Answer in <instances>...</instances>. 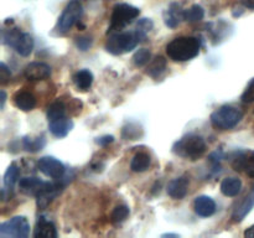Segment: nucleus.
Here are the masks:
<instances>
[{
    "label": "nucleus",
    "instance_id": "15",
    "mask_svg": "<svg viewBox=\"0 0 254 238\" xmlns=\"http://www.w3.org/2000/svg\"><path fill=\"white\" fill-rule=\"evenodd\" d=\"M73 128V121L69 118L62 117L56 120L49 121V129L56 138H64Z\"/></svg>",
    "mask_w": 254,
    "mask_h": 238
},
{
    "label": "nucleus",
    "instance_id": "12",
    "mask_svg": "<svg viewBox=\"0 0 254 238\" xmlns=\"http://www.w3.org/2000/svg\"><path fill=\"white\" fill-rule=\"evenodd\" d=\"M185 20V10L181 7L180 4L178 2H173L170 6L168 7V10L164 14V21L165 25L170 29H175L179 25L181 24V21Z\"/></svg>",
    "mask_w": 254,
    "mask_h": 238
},
{
    "label": "nucleus",
    "instance_id": "39",
    "mask_svg": "<svg viewBox=\"0 0 254 238\" xmlns=\"http://www.w3.org/2000/svg\"><path fill=\"white\" fill-rule=\"evenodd\" d=\"M161 237H180V236L179 235H175V233H165V235H163L161 236Z\"/></svg>",
    "mask_w": 254,
    "mask_h": 238
},
{
    "label": "nucleus",
    "instance_id": "16",
    "mask_svg": "<svg viewBox=\"0 0 254 238\" xmlns=\"http://www.w3.org/2000/svg\"><path fill=\"white\" fill-rule=\"evenodd\" d=\"M34 237L36 238H56L57 230L56 226L51 221L45 220L44 217H40L37 221L36 227L34 231Z\"/></svg>",
    "mask_w": 254,
    "mask_h": 238
},
{
    "label": "nucleus",
    "instance_id": "6",
    "mask_svg": "<svg viewBox=\"0 0 254 238\" xmlns=\"http://www.w3.org/2000/svg\"><path fill=\"white\" fill-rule=\"evenodd\" d=\"M140 10L129 4H118L114 6L111 16V25L108 32H117L130 24L134 19L139 16Z\"/></svg>",
    "mask_w": 254,
    "mask_h": 238
},
{
    "label": "nucleus",
    "instance_id": "4",
    "mask_svg": "<svg viewBox=\"0 0 254 238\" xmlns=\"http://www.w3.org/2000/svg\"><path fill=\"white\" fill-rule=\"evenodd\" d=\"M138 42L140 41L135 32H114L107 40L106 49L109 54L119 56L135 49Z\"/></svg>",
    "mask_w": 254,
    "mask_h": 238
},
{
    "label": "nucleus",
    "instance_id": "28",
    "mask_svg": "<svg viewBox=\"0 0 254 238\" xmlns=\"http://www.w3.org/2000/svg\"><path fill=\"white\" fill-rule=\"evenodd\" d=\"M205 16V10L200 5H192L190 9L185 10V20L188 22H198Z\"/></svg>",
    "mask_w": 254,
    "mask_h": 238
},
{
    "label": "nucleus",
    "instance_id": "7",
    "mask_svg": "<svg viewBox=\"0 0 254 238\" xmlns=\"http://www.w3.org/2000/svg\"><path fill=\"white\" fill-rule=\"evenodd\" d=\"M82 14H83V7H82L81 2L77 1V0L69 1L67 6L64 7L61 16L59 17L57 30L60 32H67L72 26L78 24L82 17Z\"/></svg>",
    "mask_w": 254,
    "mask_h": 238
},
{
    "label": "nucleus",
    "instance_id": "5",
    "mask_svg": "<svg viewBox=\"0 0 254 238\" xmlns=\"http://www.w3.org/2000/svg\"><path fill=\"white\" fill-rule=\"evenodd\" d=\"M243 113L231 106H223L211 114V124L220 130L232 129L242 120Z\"/></svg>",
    "mask_w": 254,
    "mask_h": 238
},
{
    "label": "nucleus",
    "instance_id": "11",
    "mask_svg": "<svg viewBox=\"0 0 254 238\" xmlns=\"http://www.w3.org/2000/svg\"><path fill=\"white\" fill-rule=\"evenodd\" d=\"M46 181H42L37 178H22L21 180L19 181V187L20 191L25 195L29 196H35L36 197L39 193L42 192L45 187L47 186Z\"/></svg>",
    "mask_w": 254,
    "mask_h": 238
},
{
    "label": "nucleus",
    "instance_id": "9",
    "mask_svg": "<svg viewBox=\"0 0 254 238\" xmlns=\"http://www.w3.org/2000/svg\"><path fill=\"white\" fill-rule=\"evenodd\" d=\"M37 168L44 175L51 178H61L64 175V165L54 156H44L37 163Z\"/></svg>",
    "mask_w": 254,
    "mask_h": 238
},
{
    "label": "nucleus",
    "instance_id": "18",
    "mask_svg": "<svg viewBox=\"0 0 254 238\" xmlns=\"http://www.w3.org/2000/svg\"><path fill=\"white\" fill-rule=\"evenodd\" d=\"M253 207H254V186L252 187V190H251V192L246 196L243 202L241 203V205L236 208L235 212H233L232 215L233 221H236V222H241V221L245 220L246 216L253 210Z\"/></svg>",
    "mask_w": 254,
    "mask_h": 238
},
{
    "label": "nucleus",
    "instance_id": "22",
    "mask_svg": "<svg viewBox=\"0 0 254 238\" xmlns=\"http://www.w3.org/2000/svg\"><path fill=\"white\" fill-rule=\"evenodd\" d=\"M150 155L146 153H138L134 155V158L130 161V169L134 173H143L148 170L150 166Z\"/></svg>",
    "mask_w": 254,
    "mask_h": 238
},
{
    "label": "nucleus",
    "instance_id": "21",
    "mask_svg": "<svg viewBox=\"0 0 254 238\" xmlns=\"http://www.w3.org/2000/svg\"><path fill=\"white\" fill-rule=\"evenodd\" d=\"M242 190V181L238 178H227L221 182V192L228 197L237 196Z\"/></svg>",
    "mask_w": 254,
    "mask_h": 238
},
{
    "label": "nucleus",
    "instance_id": "25",
    "mask_svg": "<svg viewBox=\"0 0 254 238\" xmlns=\"http://www.w3.org/2000/svg\"><path fill=\"white\" fill-rule=\"evenodd\" d=\"M62 117H66V107H64V104L60 101L50 104L49 108H47V120H56V119L62 118Z\"/></svg>",
    "mask_w": 254,
    "mask_h": 238
},
{
    "label": "nucleus",
    "instance_id": "13",
    "mask_svg": "<svg viewBox=\"0 0 254 238\" xmlns=\"http://www.w3.org/2000/svg\"><path fill=\"white\" fill-rule=\"evenodd\" d=\"M193 208L201 217H210L216 212V202L210 196H198L195 198Z\"/></svg>",
    "mask_w": 254,
    "mask_h": 238
},
{
    "label": "nucleus",
    "instance_id": "23",
    "mask_svg": "<svg viewBox=\"0 0 254 238\" xmlns=\"http://www.w3.org/2000/svg\"><path fill=\"white\" fill-rule=\"evenodd\" d=\"M73 82L77 88L81 91H87L91 88L92 83H93V74L88 69H81L73 76Z\"/></svg>",
    "mask_w": 254,
    "mask_h": 238
},
{
    "label": "nucleus",
    "instance_id": "24",
    "mask_svg": "<svg viewBox=\"0 0 254 238\" xmlns=\"http://www.w3.org/2000/svg\"><path fill=\"white\" fill-rule=\"evenodd\" d=\"M166 69V60L163 56H156L153 61H150L148 68H146V73L153 78H158L160 74L164 73Z\"/></svg>",
    "mask_w": 254,
    "mask_h": 238
},
{
    "label": "nucleus",
    "instance_id": "29",
    "mask_svg": "<svg viewBox=\"0 0 254 238\" xmlns=\"http://www.w3.org/2000/svg\"><path fill=\"white\" fill-rule=\"evenodd\" d=\"M151 52L148 49H140L134 54L133 62L136 67H144L150 62Z\"/></svg>",
    "mask_w": 254,
    "mask_h": 238
},
{
    "label": "nucleus",
    "instance_id": "31",
    "mask_svg": "<svg viewBox=\"0 0 254 238\" xmlns=\"http://www.w3.org/2000/svg\"><path fill=\"white\" fill-rule=\"evenodd\" d=\"M242 102L245 103H253L254 102V78L248 83L247 88L243 92Z\"/></svg>",
    "mask_w": 254,
    "mask_h": 238
},
{
    "label": "nucleus",
    "instance_id": "10",
    "mask_svg": "<svg viewBox=\"0 0 254 238\" xmlns=\"http://www.w3.org/2000/svg\"><path fill=\"white\" fill-rule=\"evenodd\" d=\"M24 76L29 81H41L51 76V67L44 62H31L24 68Z\"/></svg>",
    "mask_w": 254,
    "mask_h": 238
},
{
    "label": "nucleus",
    "instance_id": "32",
    "mask_svg": "<svg viewBox=\"0 0 254 238\" xmlns=\"http://www.w3.org/2000/svg\"><path fill=\"white\" fill-rule=\"evenodd\" d=\"M11 78V73H10V69L7 68L6 64L4 62L0 63V83L6 84L7 82Z\"/></svg>",
    "mask_w": 254,
    "mask_h": 238
},
{
    "label": "nucleus",
    "instance_id": "38",
    "mask_svg": "<svg viewBox=\"0 0 254 238\" xmlns=\"http://www.w3.org/2000/svg\"><path fill=\"white\" fill-rule=\"evenodd\" d=\"M5 101H6V94H5L4 91H1V104H0V108H4Z\"/></svg>",
    "mask_w": 254,
    "mask_h": 238
},
{
    "label": "nucleus",
    "instance_id": "35",
    "mask_svg": "<svg viewBox=\"0 0 254 238\" xmlns=\"http://www.w3.org/2000/svg\"><path fill=\"white\" fill-rule=\"evenodd\" d=\"M113 140H114L113 135H104V136H101V138H97L96 143L101 146H106L108 145V144L113 143Z\"/></svg>",
    "mask_w": 254,
    "mask_h": 238
},
{
    "label": "nucleus",
    "instance_id": "1",
    "mask_svg": "<svg viewBox=\"0 0 254 238\" xmlns=\"http://www.w3.org/2000/svg\"><path fill=\"white\" fill-rule=\"evenodd\" d=\"M201 44L196 37L184 36L174 39L166 46V52L173 61L185 62L195 59L200 54Z\"/></svg>",
    "mask_w": 254,
    "mask_h": 238
},
{
    "label": "nucleus",
    "instance_id": "27",
    "mask_svg": "<svg viewBox=\"0 0 254 238\" xmlns=\"http://www.w3.org/2000/svg\"><path fill=\"white\" fill-rule=\"evenodd\" d=\"M22 145H24L25 150L31 151V153H36V151H40L45 145H46V140H45L44 136H39V138H24L22 140Z\"/></svg>",
    "mask_w": 254,
    "mask_h": 238
},
{
    "label": "nucleus",
    "instance_id": "8",
    "mask_svg": "<svg viewBox=\"0 0 254 238\" xmlns=\"http://www.w3.org/2000/svg\"><path fill=\"white\" fill-rule=\"evenodd\" d=\"M30 235V225L22 216L12 217L10 221L0 225V237L26 238Z\"/></svg>",
    "mask_w": 254,
    "mask_h": 238
},
{
    "label": "nucleus",
    "instance_id": "37",
    "mask_svg": "<svg viewBox=\"0 0 254 238\" xmlns=\"http://www.w3.org/2000/svg\"><path fill=\"white\" fill-rule=\"evenodd\" d=\"M242 4L248 9H254V0H242Z\"/></svg>",
    "mask_w": 254,
    "mask_h": 238
},
{
    "label": "nucleus",
    "instance_id": "33",
    "mask_svg": "<svg viewBox=\"0 0 254 238\" xmlns=\"http://www.w3.org/2000/svg\"><path fill=\"white\" fill-rule=\"evenodd\" d=\"M76 46L81 51H87L92 46V39H89V37H78V39H76Z\"/></svg>",
    "mask_w": 254,
    "mask_h": 238
},
{
    "label": "nucleus",
    "instance_id": "26",
    "mask_svg": "<svg viewBox=\"0 0 254 238\" xmlns=\"http://www.w3.org/2000/svg\"><path fill=\"white\" fill-rule=\"evenodd\" d=\"M153 26H154V24L150 19H146V17H144V19L139 20L138 24H136L135 31H134L135 32L136 37L139 39V41L141 42L146 39V35L151 31Z\"/></svg>",
    "mask_w": 254,
    "mask_h": 238
},
{
    "label": "nucleus",
    "instance_id": "20",
    "mask_svg": "<svg viewBox=\"0 0 254 238\" xmlns=\"http://www.w3.org/2000/svg\"><path fill=\"white\" fill-rule=\"evenodd\" d=\"M20 170L17 168V165L15 163H12L11 165L7 168L6 173L4 175V188H2V200H5V195L6 192H11L14 185L16 183L17 178H19Z\"/></svg>",
    "mask_w": 254,
    "mask_h": 238
},
{
    "label": "nucleus",
    "instance_id": "19",
    "mask_svg": "<svg viewBox=\"0 0 254 238\" xmlns=\"http://www.w3.org/2000/svg\"><path fill=\"white\" fill-rule=\"evenodd\" d=\"M233 168L236 171H247L251 178H254V151L251 154L242 153L233 161Z\"/></svg>",
    "mask_w": 254,
    "mask_h": 238
},
{
    "label": "nucleus",
    "instance_id": "30",
    "mask_svg": "<svg viewBox=\"0 0 254 238\" xmlns=\"http://www.w3.org/2000/svg\"><path fill=\"white\" fill-rule=\"evenodd\" d=\"M129 213H130V211H129V207L128 206H117L116 208L113 210V212H112L111 215V220L113 223H119V222H123V221H126L127 218H128Z\"/></svg>",
    "mask_w": 254,
    "mask_h": 238
},
{
    "label": "nucleus",
    "instance_id": "14",
    "mask_svg": "<svg viewBox=\"0 0 254 238\" xmlns=\"http://www.w3.org/2000/svg\"><path fill=\"white\" fill-rule=\"evenodd\" d=\"M189 188V178L186 176L174 178L168 185V195L175 200H181L186 196Z\"/></svg>",
    "mask_w": 254,
    "mask_h": 238
},
{
    "label": "nucleus",
    "instance_id": "17",
    "mask_svg": "<svg viewBox=\"0 0 254 238\" xmlns=\"http://www.w3.org/2000/svg\"><path fill=\"white\" fill-rule=\"evenodd\" d=\"M14 104L24 112H29L36 106V98L27 91H19L14 94Z\"/></svg>",
    "mask_w": 254,
    "mask_h": 238
},
{
    "label": "nucleus",
    "instance_id": "36",
    "mask_svg": "<svg viewBox=\"0 0 254 238\" xmlns=\"http://www.w3.org/2000/svg\"><path fill=\"white\" fill-rule=\"evenodd\" d=\"M245 237L254 238V226H252V227H250L247 231H246V232H245Z\"/></svg>",
    "mask_w": 254,
    "mask_h": 238
},
{
    "label": "nucleus",
    "instance_id": "34",
    "mask_svg": "<svg viewBox=\"0 0 254 238\" xmlns=\"http://www.w3.org/2000/svg\"><path fill=\"white\" fill-rule=\"evenodd\" d=\"M221 160H222V153H221V151H215V153H212L210 155V161L212 163V165L215 166V169L217 168V166H220Z\"/></svg>",
    "mask_w": 254,
    "mask_h": 238
},
{
    "label": "nucleus",
    "instance_id": "2",
    "mask_svg": "<svg viewBox=\"0 0 254 238\" xmlns=\"http://www.w3.org/2000/svg\"><path fill=\"white\" fill-rule=\"evenodd\" d=\"M173 151L184 159L197 160L206 151L205 139L196 134H189L174 144Z\"/></svg>",
    "mask_w": 254,
    "mask_h": 238
},
{
    "label": "nucleus",
    "instance_id": "3",
    "mask_svg": "<svg viewBox=\"0 0 254 238\" xmlns=\"http://www.w3.org/2000/svg\"><path fill=\"white\" fill-rule=\"evenodd\" d=\"M2 44L15 49V51L21 56H30L34 50V39L27 32H22L21 30L14 29L4 30L2 31Z\"/></svg>",
    "mask_w": 254,
    "mask_h": 238
}]
</instances>
